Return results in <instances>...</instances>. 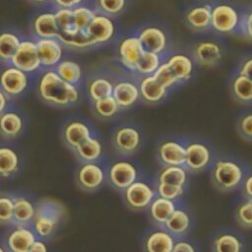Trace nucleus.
Segmentation results:
<instances>
[{
	"instance_id": "nucleus-1",
	"label": "nucleus",
	"mask_w": 252,
	"mask_h": 252,
	"mask_svg": "<svg viewBox=\"0 0 252 252\" xmlns=\"http://www.w3.org/2000/svg\"><path fill=\"white\" fill-rule=\"evenodd\" d=\"M37 93L43 102L55 107H70L80 99L78 86L64 81L52 69L41 75L37 85Z\"/></svg>"
},
{
	"instance_id": "nucleus-2",
	"label": "nucleus",
	"mask_w": 252,
	"mask_h": 252,
	"mask_svg": "<svg viewBox=\"0 0 252 252\" xmlns=\"http://www.w3.org/2000/svg\"><path fill=\"white\" fill-rule=\"evenodd\" d=\"M249 170L240 158L228 155L220 156L209 169L210 180L218 191L229 193L239 189Z\"/></svg>"
},
{
	"instance_id": "nucleus-3",
	"label": "nucleus",
	"mask_w": 252,
	"mask_h": 252,
	"mask_svg": "<svg viewBox=\"0 0 252 252\" xmlns=\"http://www.w3.org/2000/svg\"><path fill=\"white\" fill-rule=\"evenodd\" d=\"M145 133L135 122H123L116 125L110 135V145L113 153L120 158H133L144 147Z\"/></svg>"
},
{
	"instance_id": "nucleus-4",
	"label": "nucleus",
	"mask_w": 252,
	"mask_h": 252,
	"mask_svg": "<svg viewBox=\"0 0 252 252\" xmlns=\"http://www.w3.org/2000/svg\"><path fill=\"white\" fill-rule=\"evenodd\" d=\"M65 215L62 203L50 198L41 199L35 202V215L31 226L37 237L46 240L56 232Z\"/></svg>"
},
{
	"instance_id": "nucleus-5",
	"label": "nucleus",
	"mask_w": 252,
	"mask_h": 252,
	"mask_svg": "<svg viewBox=\"0 0 252 252\" xmlns=\"http://www.w3.org/2000/svg\"><path fill=\"white\" fill-rule=\"evenodd\" d=\"M243 9L235 2L217 0L211 3V31L222 35L238 33Z\"/></svg>"
},
{
	"instance_id": "nucleus-6",
	"label": "nucleus",
	"mask_w": 252,
	"mask_h": 252,
	"mask_svg": "<svg viewBox=\"0 0 252 252\" xmlns=\"http://www.w3.org/2000/svg\"><path fill=\"white\" fill-rule=\"evenodd\" d=\"M217 157L214 146L208 140L187 136L184 166L191 174L209 171Z\"/></svg>"
},
{
	"instance_id": "nucleus-7",
	"label": "nucleus",
	"mask_w": 252,
	"mask_h": 252,
	"mask_svg": "<svg viewBox=\"0 0 252 252\" xmlns=\"http://www.w3.org/2000/svg\"><path fill=\"white\" fill-rule=\"evenodd\" d=\"M124 205L132 212H146L152 201L158 196L156 180L144 173L131 185L120 192Z\"/></svg>"
},
{
	"instance_id": "nucleus-8",
	"label": "nucleus",
	"mask_w": 252,
	"mask_h": 252,
	"mask_svg": "<svg viewBox=\"0 0 252 252\" xmlns=\"http://www.w3.org/2000/svg\"><path fill=\"white\" fill-rule=\"evenodd\" d=\"M187 136L167 134L161 136L155 145V158L159 166L184 165Z\"/></svg>"
},
{
	"instance_id": "nucleus-9",
	"label": "nucleus",
	"mask_w": 252,
	"mask_h": 252,
	"mask_svg": "<svg viewBox=\"0 0 252 252\" xmlns=\"http://www.w3.org/2000/svg\"><path fill=\"white\" fill-rule=\"evenodd\" d=\"M142 174L143 171L139 162L132 158L117 157V158L107 163V184L119 193Z\"/></svg>"
},
{
	"instance_id": "nucleus-10",
	"label": "nucleus",
	"mask_w": 252,
	"mask_h": 252,
	"mask_svg": "<svg viewBox=\"0 0 252 252\" xmlns=\"http://www.w3.org/2000/svg\"><path fill=\"white\" fill-rule=\"evenodd\" d=\"M76 183L87 193H94L107 184V163L103 160L80 162L76 170Z\"/></svg>"
},
{
	"instance_id": "nucleus-11",
	"label": "nucleus",
	"mask_w": 252,
	"mask_h": 252,
	"mask_svg": "<svg viewBox=\"0 0 252 252\" xmlns=\"http://www.w3.org/2000/svg\"><path fill=\"white\" fill-rule=\"evenodd\" d=\"M112 96L123 111L136 107L141 101L138 78L126 72L114 79Z\"/></svg>"
},
{
	"instance_id": "nucleus-12",
	"label": "nucleus",
	"mask_w": 252,
	"mask_h": 252,
	"mask_svg": "<svg viewBox=\"0 0 252 252\" xmlns=\"http://www.w3.org/2000/svg\"><path fill=\"white\" fill-rule=\"evenodd\" d=\"M135 33L139 37L145 50L163 56H166L167 53H169V33L161 25L155 23L145 24L139 28Z\"/></svg>"
},
{
	"instance_id": "nucleus-13",
	"label": "nucleus",
	"mask_w": 252,
	"mask_h": 252,
	"mask_svg": "<svg viewBox=\"0 0 252 252\" xmlns=\"http://www.w3.org/2000/svg\"><path fill=\"white\" fill-rule=\"evenodd\" d=\"M211 252H245L246 239L241 232L231 227L215 229L209 239Z\"/></svg>"
},
{
	"instance_id": "nucleus-14",
	"label": "nucleus",
	"mask_w": 252,
	"mask_h": 252,
	"mask_svg": "<svg viewBox=\"0 0 252 252\" xmlns=\"http://www.w3.org/2000/svg\"><path fill=\"white\" fill-rule=\"evenodd\" d=\"M189 53L195 64L212 68L219 65L224 55L223 45L217 39L205 38L195 42Z\"/></svg>"
},
{
	"instance_id": "nucleus-15",
	"label": "nucleus",
	"mask_w": 252,
	"mask_h": 252,
	"mask_svg": "<svg viewBox=\"0 0 252 252\" xmlns=\"http://www.w3.org/2000/svg\"><path fill=\"white\" fill-rule=\"evenodd\" d=\"M95 134H97V131L93 124L84 118H71L67 120L61 130L63 144L72 152L81 143Z\"/></svg>"
},
{
	"instance_id": "nucleus-16",
	"label": "nucleus",
	"mask_w": 252,
	"mask_h": 252,
	"mask_svg": "<svg viewBox=\"0 0 252 252\" xmlns=\"http://www.w3.org/2000/svg\"><path fill=\"white\" fill-rule=\"evenodd\" d=\"M144 50L145 49L135 32L120 39L117 45V56L120 64L127 73L135 75L136 65Z\"/></svg>"
},
{
	"instance_id": "nucleus-17",
	"label": "nucleus",
	"mask_w": 252,
	"mask_h": 252,
	"mask_svg": "<svg viewBox=\"0 0 252 252\" xmlns=\"http://www.w3.org/2000/svg\"><path fill=\"white\" fill-rule=\"evenodd\" d=\"M116 24L114 18L96 12L86 28V32L94 45L110 42L116 34Z\"/></svg>"
},
{
	"instance_id": "nucleus-18",
	"label": "nucleus",
	"mask_w": 252,
	"mask_h": 252,
	"mask_svg": "<svg viewBox=\"0 0 252 252\" xmlns=\"http://www.w3.org/2000/svg\"><path fill=\"white\" fill-rule=\"evenodd\" d=\"M175 237L163 225H152L142 237L143 252H171Z\"/></svg>"
},
{
	"instance_id": "nucleus-19",
	"label": "nucleus",
	"mask_w": 252,
	"mask_h": 252,
	"mask_svg": "<svg viewBox=\"0 0 252 252\" xmlns=\"http://www.w3.org/2000/svg\"><path fill=\"white\" fill-rule=\"evenodd\" d=\"M163 226L176 238L188 236L194 227L192 211L181 200Z\"/></svg>"
},
{
	"instance_id": "nucleus-20",
	"label": "nucleus",
	"mask_w": 252,
	"mask_h": 252,
	"mask_svg": "<svg viewBox=\"0 0 252 252\" xmlns=\"http://www.w3.org/2000/svg\"><path fill=\"white\" fill-rule=\"evenodd\" d=\"M37 238L31 225L11 224L4 236V244L9 252H28Z\"/></svg>"
},
{
	"instance_id": "nucleus-21",
	"label": "nucleus",
	"mask_w": 252,
	"mask_h": 252,
	"mask_svg": "<svg viewBox=\"0 0 252 252\" xmlns=\"http://www.w3.org/2000/svg\"><path fill=\"white\" fill-rule=\"evenodd\" d=\"M10 61L12 62L13 66L26 72L27 74L37 71L41 64L35 41L31 39L22 40Z\"/></svg>"
},
{
	"instance_id": "nucleus-22",
	"label": "nucleus",
	"mask_w": 252,
	"mask_h": 252,
	"mask_svg": "<svg viewBox=\"0 0 252 252\" xmlns=\"http://www.w3.org/2000/svg\"><path fill=\"white\" fill-rule=\"evenodd\" d=\"M29 87L28 74L15 66L3 69L0 73V90L10 98L23 94Z\"/></svg>"
},
{
	"instance_id": "nucleus-23",
	"label": "nucleus",
	"mask_w": 252,
	"mask_h": 252,
	"mask_svg": "<svg viewBox=\"0 0 252 252\" xmlns=\"http://www.w3.org/2000/svg\"><path fill=\"white\" fill-rule=\"evenodd\" d=\"M141 101L148 105H158L162 103L171 92L161 85L153 75L138 78Z\"/></svg>"
},
{
	"instance_id": "nucleus-24",
	"label": "nucleus",
	"mask_w": 252,
	"mask_h": 252,
	"mask_svg": "<svg viewBox=\"0 0 252 252\" xmlns=\"http://www.w3.org/2000/svg\"><path fill=\"white\" fill-rule=\"evenodd\" d=\"M164 62L173 73L180 86L187 83L194 74L196 64L189 52L167 53Z\"/></svg>"
},
{
	"instance_id": "nucleus-25",
	"label": "nucleus",
	"mask_w": 252,
	"mask_h": 252,
	"mask_svg": "<svg viewBox=\"0 0 252 252\" xmlns=\"http://www.w3.org/2000/svg\"><path fill=\"white\" fill-rule=\"evenodd\" d=\"M184 22L195 32L211 31V3H198L188 7L184 13Z\"/></svg>"
},
{
	"instance_id": "nucleus-26",
	"label": "nucleus",
	"mask_w": 252,
	"mask_h": 252,
	"mask_svg": "<svg viewBox=\"0 0 252 252\" xmlns=\"http://www.w3.org/2000/svg\"><path fill=\"white\" fill-rule=\"evenodd\" d=\"M35 43L41 66L55 67L62 60L63 44L58 38H38Z\"/></svg>"
},
{
	"instance_id": "nucleus-27",
	"label": "nucleus",
	"mask_w": 252,
	"mask_h": 252,
	"mask_svg": "<svg viewBox=\"0 0 252 252\" xmlns=\"http://www.w3.org/2000/svg\"><path fill=\"white\" fill-rule=\"evenodd\" d=\"M181 200L182 199L169 200L157 196L146 210L147 217L151 223L153 225H163Z\"/></svg>"
},
{
	"instance_id": "nucleus-28",
	"label": "nucleus",
	"mask_w": 252,
	"mask_h": 252,
	"mask_svg": "<svg viewBox=\"0 0 252 252\" xmlns=\"http://www.w3.org/2000/svg\"><path fill=\"white\" fill-rule=\"evenodd\" d=\"M22 167V157L16 148L0 144V179H9L18 174Z\"/></svg>"
},
{
	"instance_id": "nucleus-29",
	"label": "nucleus",
	"mask_w": 252,
	"mask_h": 252,
	"mask_svg": "<svg viewBox=\"0 0 252 252\" xmlns=\"http://www.w3.org/2000/svg\"><path fill=\"white\" fill-rule=\"evenodd\" d=\"M73 153L80 162L103 160L104 146L98 136V133L81 143Z\"/></svg>"
},
{
	"instance_id": "nucleus-30",
	"label": "nucleus",
	"mask_w": 252,
	"mask_h": 252,
	"mask_svg": "<svg viewBox=\"0 0 252 252\" xmlns=\"http://www.w3.org/2000/svg\"><path fill=\"white\" fill-rule=\"evenodd\" d=\"M25 129L24 116L16 111L7 109L0 116V136L12 141L19 138Z\"/></svg>"
},
{
	"instance_id": "nucleus-31",
	"label": "nucleus",
	"mask_w": 252,
	"mask_h": 252,
	"mask_svg": "<svg viewBox=\"0 0 252 252\" xmlns=\"http://www.w3.org/2000/svg\"><path fill=\"white\" fill-rule=\"evenodd\" d=\"M228 89L234 101L242 105L252 104V80L234 71L229 79Z\"/></svg>"
},
{
	"instance_id": "nucleus-32",
	"label": "nucleus",
	"mask_w": 252,
	"mask_h": 252,
	"mask_svg": "<svg viewBox=\"0 0 252 252\" xmlns=\"http://www.w3.org/2000/svg\"><path fill=\"white\" fill-rule=\"evenodd\" d=\"M190 175L191 173L185 168L184 165H167L159 166L154 178L156 182L188 188Z\"/></svg>"
},
{
	"instance_id": "nucleus-33",
	"label": "nucleus",
	"mask_w": 252,
	"mask_h": 252,
	"mask_svg": "<svg viewBox=\"0 0 252 252\" xmlns=\"http://www.w3.org/2000/svg\"><path fill=\"white\" fill-rule=\"evenodd\" d=\"M35 215V203L26 195H14L13 223L32 225Z\"/></svg>"
},
{
	"instance_id": "nucleus-34",
	"label": "nucleus",
	"mask_w": 252,
	"mask_h": 252,
	"mask_svg": "<svg viewBox=\"0 0 252 252\" xmlns=\"http://www.w3.org/2000/svg\"><path fill=\"white\" fill-rule=\"evenodd\" d=\"M114 79L115 77L107 75H97L92 78L86 87L87 94L91 102L112 95Z\"/></svg>"
},
{
	"instance_id": "nucleus-35",
	"label": "nucleus",
	"mask_w": 252,
	"mask_h": 252,
	"mask_svg": "<svg viewBox=\"0 0 252 252\" xmlns=\"http://www.w3.org/2000/svg\"><path fill=\"white\" fill-rule=\"evenodd\" d=\"M94 115L100 121H112L122 114L123 110L112 95L105 96L92 102Z\"/></svg>"
},
{
	"instance_id": "nucleus-36",
	"label": "nucleus",
	"mask_w": 252,
	"mask_h": 252,
	"mask_svg": "<svg viewBox=\"0 0 252 252\" xmlns=\"http://www.w3.org/2000/svg\"><path fill=\"white\" fill-rule=\"evenodd\" d=\"M32 30L38 38H57L59 29L56 24L54 13H41L32 22Z\"/></svg>"
},
{
	"instance_id": "nucleus-37",
	"label": "nucleus",
	"mask_w": 252,
	"mask_h": 252,
	"mask_svg": "<svg viewBox=\"0 0 252 252\" xmlns=\"http://www.w3.org/2000/svg\"><path fill=\"white\" fill-rule=\"evenodd\" d=\"M165 56L144 50L142 55L140 56L138 63L136 65L135 75L137 78L153 75L159 65L164 61Z\"/></svg>"
},
{
	"instance_id": "nucleus-38",
	"label": "nucleus",
	"mask_w": 252,
	"mask_h": 252,
	"mask_svg": "<svg viewBox=\"0 0 252 252\" xmlns=\"http://www.w3.org/2000/svg\"><path fill=\"white\" fill-rule=\"evenodd\" d=\"M54 71L64 81L78 86L83 78L82 66L74 60H61L56 66Z\"/></svg>"
},
{
	"instance_id": "nucleus-39",
	"label": "nucleus",
	"mask_w": 252,
	"mask_h": 252,
	"mask_svg": "<svg viewBox=\"0 0 252 252\" xmlns=\"http://www.w3.org/2000/svg\"><path fill=\"white\" fill-rule=\"evenodd\" d=\"M21 37L13 32H0V60L10 61L20 45Z\"/></svg>"
},
{
	"instance_id": "nucleus-40",
	"label": "nucleus",
	"mask_w": 252,
	"mask_h": 252,
	"mask_svg": "<svg viewBox=\"0 0 252 252\" xmlns=\"http://www.w3.org/2000/svg\"><path fill=\"white\" fill-rule=\"evenodd\" d=\"M57 38L61 41L63 45H67L73 48H90L95 46L90 36L87 34L86 31H77L70 34L59 33Z\"/></svg>"
},
{
	"instance_id": "nucleus-41",
	"label": "nucleus",
	"mask_w": 252,
	"mask_h": 252,
	"mask_svg": "<svg viewBox=\"0 0 252 252\" xmlns=\"http://www.w3.org/2000/svg\"><path fill=\"white\" fill-rule=\"evenodd\" d=\"M234 219L243 229H252V200L242 198L234 209Z\"/></svg>"
},
{
	"instance_id": "nucleus-42",
	"label": "nucleus",
	"mask_w": 252,
	"mask_h": 252,
	"mask_svg": "<svg viewBox=\"0 0 252 252\" xmlns=\"http://www.w3.org/2000/svg\"><path fill=\"white\" fill-rule=\"evenodd\" d=\"M128 0H95L96 12L112 18L121 15L127 8Z\"/></svg>"
},
{
	"instance_id": "nucleus-43",
	"label": "nucleus",
	"mask_w": 252,
	"mask_h": 252,
	"mask_svg": "<svg viewBox=\"0 0 252 252\" xmlns=\"http://www.w3.org/2000/svg\"><path fill=\"white\" fill-rule=\"evenodd\" d=\"M56 24L59 29V33L70 34L79 30L76 29L73 19V10L68 8H59L55 13Z\"/></svg>"
},
{
	"instance_id": "nucleus-44",
	"label": "nucleus",
	"mask_w": 252,
	"mask_h": 252,
	"mask_svg": "<svg viewBox=\"0 0 252 252\" xmlns=\"http://www.w3.org/2000/svg\"><path fill=\"white\" fill-rule=\"evenodd\" d=\"M235 129L241 139L252 142V108L239 113L235 122Z\"/></svg>"
},
{
	"instance_id": "nucleus-45",
	"label": "nucleus",
	"mask_w": 252,
	"mask_h": 252,
	"mask_svg": "<svg viewBox=\"0 0 252 252\" xmlns=\"http://www.w3.org/2000/svg\"><path fill=\"white\" fill-rule=\"evenodd\" d=\"M14 195L9 192H0V225L13 223Z\"/></svg>"
},
{
	"instance_id": "nucleus-46",
	"label": "nucleus",
	"mask_w": 252,
	"mask_h": 252,
	"mask_svg": "<svg viewBox=\"0 0 252 252\" xmlns=\"http://www.w3.org/2000/svg\"><path fill=\"white\" fill-rule=\"evenodd\" d=\"M72 10H73V19H74V24L76 29L79 31H86V28L88 27L93 17L96 13V10L85 4L80 5Z\"/></svg>"
},
{
	"instance_id": "nucleus-47",
	"label": "nucleus",
	"mask_w": 252,
	"mask_h": 252,
	"mask_svg": "<svg viewBox=\"0 0 252 252\" xmlns=\"http://www.w3.org/2000/svg\"><path fill=\"white\" fill-rule=\"evenodd\" d=\"M153 76L164 87H166L167 89H169L170 91H172L173 89L179 87V82L177 81V79L175 78V76L173 75V73L170 71V69L168 68V66L166 65V63L163 61L159 67L157 69V71L153 74Z\"/></svg>"
},
{
	"instance_id": "nucleus-48",
	"label": "nucleus",
	"mask_w": 252,
	"mask_h": 252,
	"mask_svg": "<svg viewBox=\"0 0 252 252\" xmlns=\"http://www.w3.org/2000/svg\"><path fill=\"white\" fill-rule=\"evenodd\" d=\"M158 196L169 199V200H180L187 191L186 187L170 185L166 183L156 182Z\"/></svg>"
},
{
	"instance_id": "nucleus-49",
	"label": "nucleus",
	"mask_w": 252,
	"mask_h": 252,
	"mask_svg": "<svg viewBox=\"0 0 252 252\" xmlns=\"http://www.w3.org/2000/svg\"><path fill=\"white\" fill-rule=\"evenodd\" d=\"M171 252H201V249L198 242L188 235L176 238Z\"/></svg>"
},
{
	"instance_id": "nucleus-50",
	"label": "nucleus",
	"mask_w": 252,
	"mask_h": 252,
	"mask_svg": "<svg viewBox=\"0 0 252 252\" xmlns=\"http://www.w3.org/2000/svg\"><path fill=\"white\" fill-rule=\"evenodd\" d=\"M238 34L252 42V5L243 9Z\"/></svg>"
},
{
	"instance_id": "nucleus-51",
	"label": "nucleus",
	"mask_w": 252,
	"mask_h": 252,
	"mask_svg": "<svg viewBox=\"0 0 252 252\" xmlns=\"http://www.w3.org/2000/svg\"><path fill=\"white\" fill-rule=\"evenodd\" d=\"M234 71L252 80V53L242 55L239 58Z\"/></svg>"
},
{
	"instance_id": "nucleus-52",
	"label": "nucleus",
	"mask_w": 252,
	"mask_h": 252,
	"mask_svg": "<svg viewBox=\"0 0 252 252\" xmlns=\"http://www.w3.org/2000/svg\"><path fill=\"white\" fill-rule=\"evenodd\" d=\"M239 190L242 195V198L252 200V170H249V172L243 179L239 187Z\"/></svg>"
},
{
	"instance_id": "nucleus-53",
	"label": "nucleus",
	"mask_w": 252,
	"mask_h": 252,
	"mask_svg": "<svg viewBox=\"0 0 252 252\" xmlns=\"http://www.w3.org/2000/svg\"><path fill=\"white\" fill-rule=\"evenodd\" d=\"M28 252H48V247L45 239L37 237L31 245Z\"/></svg>"
},
{
	"instance_id": "nucleus-54",
	"label": "nucleus",
	"mask_w": 252,
	"mask_h": 252,
	"mask_svg": "<svg viewBox=\"0 0 252 252\" xmlns=\"http://www.w3.org/2000/svg\"><path fill=\"white\" fill-rule=\"evenodd\" d=\"M59 8L74 9L80 5H83L86 0H53Z\"/></svg>"
},
{
	"instance_id": "nucleus-55",
	"label": "nucleus",
	"mask_w": 252,
	"mask_h": 252,
	"mask_svg": "<svg viewBox=\"0 0 252 252\" xmlns=\"http://www.w3.org/2000/svg\"><path fill=\"white\" fill-rule=\"evenodd\" d=\"M9 99L10 97L2 90H0V116L8 109Z\"/></svg>"
},
{
	"instance_id": "nucleus-56",
	"label": "nucleus",
	"mask_w": 252,
	"mask_h": 252,
	"mask_svg": "<svg viewBox=\"0 0 252 252\" xmlns=\"http://www.w3.org/2000/svg\"><path fill=\"white\" fill-rule=\"evenodd\" d=\"M0 252H9L3 241H0Z\"/></svg>"
},
{
	"instance_id": "nucleus-57",
	"label": "nucleus",
	"mask_w": 252,
	"mask_h": 252,
	"mask_svg": "<svg viewBox=\"0 0 252 252\" xmlns=\"http://www.w3.org/2000/svg\"><path fill=\"white\" fill-rule=\"evenodd\" d=\"M32 2H33V3H38V4H41V3H45V2H47V1H49V0H31Z\"/></svg>"
}]
</instances>
